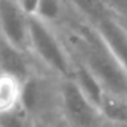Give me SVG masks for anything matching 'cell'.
<instances>
[{
	"mask_svg": "<svg viewBox=\"0 0 127 127\" xmlns=\"http://www.w3.org/2000/svg\"><path fill=\"white\" fill-rule=\"evenodd\" d=\"M67 36L75 56L72 58L74 62L83 64L97 78L105 93L127 98V71L93 25L82 18L74 23Z\"/></svg>",
	"mask_w": 127,
	"mask_h": 127,
	"instance_id": "cell-1",
	"label": "cell"
},
{
	"mask_svg": "<svg viewBox=\"0 0 127 127\" xmlns=\"http://www.w3.org/2000/svg\"><path fill=\"white\" fill-rule=\"evenodd\" d=\"M29 47L37 58L62 78L72 77L74 59L55 36L47 22L37 17H29Z\"/></svg>",
	"mask_w": 127,
	"mask_h": 127,
	"instance_id": "cell-2",
	"label": "cell"
},
{
	"mask_svg": "<svg viewBox=\"0 0 127 127\" xmlns=\"http://www.w3.org/2000/svg\"><path fill=\"white\" fill-rule=\"evenodd\" d=\"M60 105L70 127H97L102 120L100 108L81 90L72 77L60 83Z\"/></svg>",
	"mask_w": 127,
	"mask_h": 127,
	"instance_id": "cell-3",
	"label": "cell"
},
{
	"mask_svg": "<svg viewBox=\"0 0 127 127\" xmlns=\"http://www.w3.org/2000/svg\"><path fill=\"white\" fill-rule=\"evenodd\" d=\"M86 21L98 32L109 51L127 71V22L118 17L111 8L102 10Z\"/></svg>",
	"mask_w": 127,
	"mask_h": 127,
	"instance_id": "cell-4",
	"label": "cell"
},
{
	"mask_svg": "<svg viewBox=\"0 0 127 127\" xmlns=\"http://www.w3.org/2000/svg\"><path fill=\"white\" fill-rule=\"evenodd\" d=\"M0 33L15 49L23 52L29 47V15L17 0H0Z\"/></svg>",
	"mask_w": 127,
	"mask_h": 127,
	"instance_id": "cell-5",
	"label": "cell"
},
{
	"mask_svg": "<svg viewBox=\"0 0 127 127\" xmlns=\"http://www.w3.org/2000/svg\"><path fill=\"white\" fill-rule=\"evenodd\" d=\"M72 79L77 82V85L81 88V90L100 108V104L102 101V97L105 94L104 88L97 81V78L86 68L83 64L74 62V71H72Z\"/></svg>",
	"mask_w": 127,
	"mask_h": 127,
	"instance_id": "cell-6",
	"label": "cell"
},
{
	"mask_svg": "<svg viewBox=\"0 0 127 127\" xmlns=\"http://www.w3.org/2000/svg\"><path fill=\"white\" fill-rule=\"evenodd\" d=\"M22 81L7 72H0V113L21 105Z\"/></svg>",
	"mask_w": 127,
	"mask_h": 127,
	"instance_id": "cell-7",
	"label": "cell"
},
{
	"mask_svg": "<svg viewBox=\"0 0 127 127\" xmlns=\"http://www.w3.org/2000/svg\"><path fill=\"white\" fill-rule=\"evenodd\" d=\"M21 53L22 51H18L6 44V47L0 51V63L3 67V72L11 74L18 79L23 81L25 78H28V70H26V63Z\"/></svg>",
	"mask_w": 127,
	"mask_h": 127,
	"instance_id": "cell-8",
	"label": "cell"
},
{
	"mask_svg": "<svg viewBox=\"0 0 127 127\" xmlns=\"http://www.w3.org/2000/svg\"><path fill=\"white\" fill-rule=\"evenodd\" d=\"M0 127H34V120L22 105H18L0 113Z\"/></svg>",
	"mask_w": 127,
	"mask_h": 127,
	"instance_id": "cell-9",
	"label": "cell"
},
{
	"mask_svg": "<svg viewBox=\"0 0 127 127\" xmlns=\"http://www.w3.org/2000/svg\"><path fill=\"white\" fill-rule=\"evenodd\" d=\"M40 100V89L37 82L33 78H25L21 85V105L32 115L38 105Z\"/></svg>",
	"mask_w": 127,
	"mask_h": 127,
	"instance_id": "cell-10",
	"label": "cell"
},
{
	"mask_svg": "<svg viewBox=\"0 0 127 127\" xmlns=\"http://www.w3.org/2000/svg\"><path fill=\"white\" fill-rule=\"evenodd\" d=\"M62 11H63L62 0H40L34 17L49 23L58 21L62 15Z\"/></svg>",
	"mask_w": 127,
	"mask_h": 127,
	"instance_id": "cell-11",
	"label": "cell"
},
{
	"mask_svg": "<svg viewBox=\"0 0 127 127\" xmlns=\"http://www.w3.org/2000/svg\"><path fill=\"white\" fill-rule=\"evenodd\" d=\"M104 1L118 17L127 22V0H104Z\"/></svg>",
	"mask_w": 127,
	"mask_h": 127,
	"instance_id": "cell-12",
	"label": "cell"
},
{
	"mask_svg": "<svg viewBox=\"0 0 127 127\" xmlns=\"http://www.w3.org/2000/svg\"><path fill=\"white\" fill-rule=\"evenodd\" d=\"M40 0H19L18 3L22 7V10L29 15V17H34L37 11V6H38Z\"/></svg>",
	"mask_w": 127,
	"mask_h": 127,
	"instance_id": "cell-13",
	"label": "cell"
},
{
	"mask_svg": "<svg viewBox=\"0 0 127 127\" xmlns=\"http://www.w3.org/2000/svg\"><path fill=\"white\" fill-rule=\"evenodd\" d=\"M97 127H127V122H118V120H109L102 116V120Z\"/></svg>",
	"mask_w": 127,
	"mask_h": 127,
	"instance_id": "cell-14",
	"label": "cell"
},
{
	"mask_svg": "<svg viewBox=\"0 0 127 127\" xmlns=\"http://www.w3.org/2000/svg\"><path fill=\"white\" fill-rule=\"evenodd\" d=\"M34 127H47L42 122H34Z\"/></svg>",
	"mask_w": 127,
	"mask_h": 127,
	"instance_id": "cell-15",
	"label": "cell"
},
{
	"mask_svg": "<svg viewBox=\"0 0 127 127\" xmlns=\"http://www.w3.org/2000/svg\"><path fill=\"white\" fill-rule=\"evenodd\" d=\"M17 1H19V0H17Z\"/></svg>",
	"mask_w": 127,
	"mask_h": 127,
	"instance_id": "cell-16",
	"label": "cell"
}]
</instances>
